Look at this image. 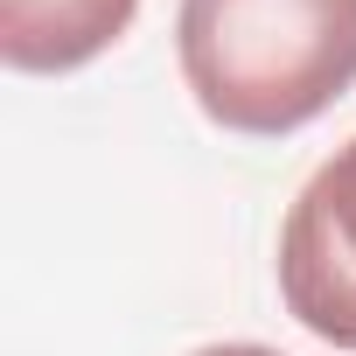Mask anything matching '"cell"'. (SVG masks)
<instances>
[{"instance_id": "1", "label": "cell", "mask_w": 356, "mask_h": 356, "mask_svg": "<svg viewBox=\"0 0 356 356\" xmlns=\"http://www.w3.org/2000/svg\"><path fill=\"white\" fill-rule=\"evenodd\" d=\"M175 56L210 126L280 140L356 84V0H182Z\"/></svg>"}, {"instance_id": "2", "label": "cell", "mask_w": 356, "mask_h": 356, "mask_svg": "<svg viewBox=\"0 0 356 356\" xmlns=\"http://www.w3.org/2000/svg\"><path fill=\"white\" fill-rule=\"evenodd\" d=\"M280 300L328 349H356V140H342L280 224Z\"/></svg>"}, {"instance_id": "3", "label": "cell", "mask_w": 356, "mask_h": 356, "mask_svg": "<svg viewBox=\"0 0 356 356\" xmlns=\"http://www.w3.org/2000/svg\"><path fill=\"white\" fill-rule=\"evenodd\" d=\"M140 15V0H0V56L29 77H63L105 56Z\"/></svg>"}, {"instance_id": "4", "label": "cell", "mask_w": 356, "mask_h": 356, "mask_svg": "<svg viewBox=\"0 0 356 356\" xmlns=\"http://www.w3.org/2000/svg\"><path fill=\"white\" fill-rule=\"evenodd\" d=\"M196 356H280V349H266V342H210Z\"/></svg>"}]
</instances>
